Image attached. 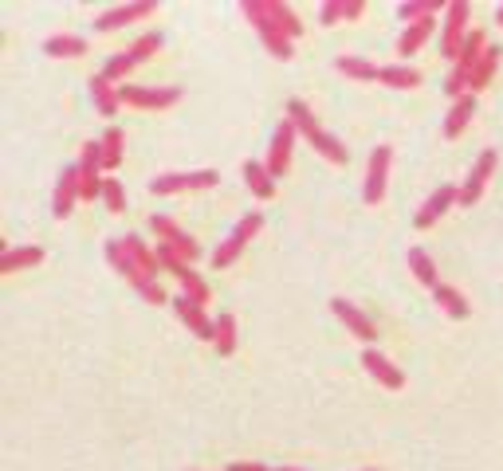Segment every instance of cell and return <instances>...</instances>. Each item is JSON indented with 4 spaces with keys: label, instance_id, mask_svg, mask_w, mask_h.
Instances as JSON below:
<instances>
[{
    "label": "cell",
    "instance_id": "cell-1",
    "mask_svg": "<svg viewBox=\"0 0 503 471\" xmlns=\"http://www.w3.org/2000/svg\"><path fill=\"white\" fill-rule=\"evenodd\" d=\"M287 118H292L295 130L303 134L307 142H311L330 165H346V157H350V154H346V146H342L338 138H330V134L323 130V126L315 122V114L307 111V102H303V99H287Z\"/></svg>",
    "mask_w": 503,
    "mask_h": 471
},
{
    "label": "cell",
    "instance_id": "cell-2",
    "mask_svg": "<svg viewBox=\"0 0 503 471\" xmlns=\"http://www.w3.org/2000/svg\"><path fill=\"white\" fill-rule=\"evenodd\" d=\"M240 13L252 20V28L260 31V40H264V48L272 51L275 59H292L295 56V48H292V36H287V31H280L272 24V20L264 16V8H260V0H244L240 4Z\"/></svg>",
    "mask_w": 503,
    "mask_h": 471
},
{
    "label": "cell",
    "instance_id": "cell-3",
    "mask_svg": "<svg viewBox=\"0 0 503 471\" xmlns=\"http://www.w3.org/2000/svg\"><path fill=\"white\" fill-rule=\"evenodd\" d=\"M260 228H264V217H260V212H248V217H244L237 228H232L229 240H224L220 248L212 252V267H220V271H224V267L237 263L240 255H244V248H248V240H252V236L260 232Z\"/></svg>",
    "mask_w": 503,
    "mask_h": 471
},
{
    "label": "cell",
    "instance_id": "cell-4",
    "mask_svg": "<svg viewBox=\"0 0 503 471\" xmlns=\"http://www.w3.org/2000/svg\"><path fill=\"white\" fill-rule=\"evenodd\" d=\"M220 181L217 169H197V173H166L149 181V192L157 197H174V192H197V189H212Z\"/></svg>",
    "mask_w": 503,
    "mask_h": 471
},
{
    "label": "cell",
    "instance_id": "cell-5",
    "mask_svg": "<svg viewBox=\"0 0 503 471\" xmlns=\"http://www.w3.org/2000/svg\"><path fill=\"white\" fill-rule=\"evenodd\" d=\"M464 40H468V4L464 0H453L445 13V28H441V56L460 59Z\"/></svg>",
    "mask_w": 503,
    "mask_h": 471
},
{
    "label": "cell",
    "instance_id": "cell-6",
    "mask_svg": "<svg viewBox=\"0 0 503 471\" xmlns=\"http://www.w3.org/2000/svg\"><path fill=\"white\" fill-rule=\"evenodd\" d=\"M103 142H83V154H79V185H83V200H94L103 197Z\"/></svg>",
    "mask_w": 503,
    "mask_h": 471
},
{
    "label": "cell",
    "instance_id": "cell-7",
    "mask_svg": "<svg viewBox=\"0 0 503 471\" xmlns=\"http://www.w3.org/2000/svg\"><path fill=\"white\" fill-rule=\"evenodd\" d=\"M149 232L157 236V244H169V248H174L185 263H197V260H201V244L189 240V236L181 232L169 217H157V212H154V217H149Z\"/></svg>",
    "mask_w": 503,
    "mask_h": 471
},
{
    "label": "cell",
    "instance_id": "cell-8",
    "mask_svg": "<svg viewBox=\"0 0 503 471\" xmlns=\"http://www.w3.org/2000/svg\"><path fill=\"white\" fill-rule=\"evenodd\" d=\"M390 162H393V149H390V146L370 149L366 185H362V200H366V205H382V197H385V177H390Z\"/></svg>",
    "mask_w": 503,
    "mask_h": 471
},
{
    "label": "cell",
    "instance_id": "cell-9",
    "mask_svg": "<svg viewBox=\"0 0 503 471\" xmlns=\"http://www.w3.org/2000/svg\"><path fill=\"white\" fill-rule=\"evenodd\" d=\"M496 165H499V154H496V149H484V154L476 157L472 173H468V177H464V185H460V205H464V209H472L476 200L484 197V189H488L491 173H496Z\"/></svg>",
    "mask_w": 503,
    "mask_h": 471
},
{
    "label": "cell",
    "instance_id": "cell-10",
    "mask_svg": "<svg viewBox=\"0 0 503 471\" xmlns=\"http://www.w3.org/2000/svg\"><path fill=\"white\" fill-rule=\"evenodd\" d=\"M295 138H299V130H295V122L292 118H283L280 126H275V134H272V149H267V173H272L275 181H280L283 173H287V165H292V146H295Z\"/></svg>",
    "mask_w": 503,
    "mask_h": 471
},
{
    "label": "cell",
    "instance_id": "cell-11",
    "mask_svg": "<svg viewBox=\"0 0 503 471\" xmlns=\"http://www.w3.org/2000/svg\"><path fill=\"white\" fill-rule=\"evenodd\" d=\"M119 94L126 106H138V111H166V106L181 102L177 87H134V83H126V87H119Z\"/></svg>",
    "mask_w": 503,
    "mask_h": 471
},
{
    "label": "cell",
    "instance_id": "cell-12",
    "mask_svg": "<svg viewBox=\"0 0 503 471\" xmlns=\"http://www.w3.org/2000/svg\"><path fill=\"white\" fill-rule=\"evenodd\" d=\"M453 205H460V185H441V189H436L429 200H425V209H417L413 224H417V228H421V232H425V228H433V224L441 220V217H445V212L453 209Z\"/></svg>",
    "mask_w": 503,
    "mask_h": 471
},
{
    "label": "cell",
    "instance_id": "cell-13",
    "mask_svg": "<svg viewBox=\"0 0 503 471\" xmlns=\"http://www.w3.org/2000/svg\"><path fill=\"white\" fill-rule=\"evenodd\" d=\"M83 197V185H79V165H67L56 181V197H51V212H56L59 220H67L75 212V200Z\"/></svg>",
    "mask_w": 503,
    "mask_h": 471
},
{
    "label": "cell",
    "instance_id": "cell-14",
    "mask_svg": "<svg viewBox=\"0 0 503 471\" xmlns=\"http://www.w3.org/2000/svg\"><path fill=\"white\" fill-rule=\"evenodd\" d=\"M154 13H157V4H154V0H138V4H119V8H111V13L94 16V31H114V28H126V24H134V20L154 16Z\"/></svg>",
    "mask_w": 503,
    "mask_h": 471
},
{
    "label": "cell",
    "instance_id": "cell-15",
    "mask_svg": "<svg viewBox=\"0 0 503 471\" xmlns=\"http://www.w3.org/2000/svg\"><path fill=\"white\" fill-rule=\"evenodd\" d=\"M174 310H177V318H181V323H185L201 342H212V338H217V318H209L205 307H197V303H189L185 295H177V298H174Z\"/></svg>",
    "mask_w": 503,
    "mask_h": 471
},
{
    "label": "cell",
    "instance_id": "cell-16",
    "mask_svg": "<svg viewBox=\"0 0 503 471\" xmlns=\"http://www.w3.org/2000/svg\"><path fill=\"white\" fill-rule=\"evenodd\" d=\"M330 310H335V318H338V323L346 326L355 338H362V342H373V338H378V330H373L370 315H362V310L350 303V298H330Z\"/></svg>",
    "mask_w": 503,
    "mask_h": 471
},
{
    "label": "cell",
    "instance_id": "cell-17",
    "mask_svg": "<svg viewBox=\"0 0 503 471\" xmlns=\"http://www.w3.org/2000/svg\"><path fill=\"white\" fill-rule=\"evenodd\" d=\"M362 369H366L378 385H385V389H401V385H405V373L393 366L385 353H378V350H366V353H362Z\"/></svg>",
    "mask_w": 503,
    "mask_h": 471
},
{
    "label": "cell",
    "instance_id": "cell-18",
    "mask_svg": "<svg viewBox=\"0 0 503 471\" xmlns=\"http://www.w3.org/2000/svg\"><path fill=\"white\" fill-rule=\"evenodd\" d=\"M106 260H111V267H114V271H119L122 280H130V283L138 287V291H142V287H149V283H154V280H146V275L138 271V263L130 260V252L122 248V240H111V244H106Z\"/></svg>",
    "mask_w": 503,
    "mask_h": 471
},
{
    "label": "cell",
    "instance_id": "cell-19",
    "mask_svg": "<svg viewBox=\"0 0 503 471\" xmlns=\"http://www.w3.org/2000/svg\"><path fill=\"white\" fill-rule=\"evenodd\" d=\"M122 248L130 252V260L138 263V271H142L146 280H154V283H157V271H162V263H157V252H149V248H146L142 236H130V232H126V236H122Z\"/></svg>",
    "mask_w": 503,
    "mask_h": 471
},
{
    "label": "cell",
    "instance_id": "cell-20",
    "mask_svg": "<svg viewBox=\"0 0 503 471\" xmlns=\"http://www.w3.org/2000/svg\"><path fill=\"white\" fill-rule=\"evenodd\" d=\"M472 114H476V94H464V99L453 102V111H448V118H445V138L448 142H456V138L472 126Z\"/></svg>",
    "mask_w": 503,
    "mask_h": 471
},
{
    "label": "cell",
    "instance_id": "cell-21",
    "mask_svg": "<svg viewBox=\"0 0 503 471\" xmlns=\"http://www.w3.org/2000/svg\"><path fill=\"white\" fill-rule=\"evenodd\" d=\"M91 99H94V106H99V114H106V118H114L119 106H122L119 87H114L106 75H91Z\"/></svg>",
    "mask_w": 503,
    "mask_h": 471
},
{
    "label": "cell",
    "instance_id": "cell-22",
    "mask_svg": "<svg viewBox=\"0 0 503 471\" xmlns=\"http://www.w3.org/2000/svg\"><path fill=\"white\" fill-rule=\"evenodd\" d=\"M260 8H264V16L272 20V24L280 28V31H287L292 40H295V36H303V20H299L287 4H280V0H260Z\"/></svg>",
    "mask_w": 503,
    "mask_h": 471
},
{
    "label": "cell",
    "instance_id": "cell-23",
    "mask_svg": "<svg viewBox=\"0 0 503 471\" xmlns=\"http://www.w3.org/2000/svg\"><path fill=\"white\" fill-rule=\"evenodd\" d=\"M44 263V248H36V244H28V248H4L0 252V271L13 275L20 267H36Z\"/></svg>",
    "mask_w": 503,
    "mask_h": 471
},
{
    "label": "cell",
    "instance_id": "cell-24",
    "mask_svg": "<svg viewBox=\"0 0 503 471\" xmlns=\"http://www.w3.org/2000/svg\"><path fill=\"white\" fill-rule=\"evenodd\" d=\"M244 185H248L252 197H260V200L275 197V177L267 173V165H260V162H244Z\"/></svg>",
    "mask_w": 503,
    "mask_h": 471
},
{
    "label": "cell",
    "instance_id": "cell-25",
    "mask_svg": "<svg viewBox=\"0 0 503 471\" xmlns=\"http://www.w3.org/2000/svg\"><path fill=\"white\" fill-rule=\"evenodd\" d=\"M362 0H327V4H319V24H342V20H355L362 16Z\"/></svg>",
    "mask_w": 503,
    "mask_h": 471
},
{
    "label": "cell",
    "instance_id": "cell-26",
    "mask_svg": "<svg viewBox=\"0 0 503 471\" xmlns=\"http://www.w3.org/2000/svg\"><path fill=\"white\" fill-rule=\"evenodd\" d=\"M433 31H436V20H421V24H409V28H405V36L398 40V51H401L405 59H409L413 51H421L425 44H429Z\"/></svg>",
    "mask_w": 503,
    "mask_h": 471
},
{
    "label": "cell",
    "instance_id": "cell-27",
    "mask_svg": "<svg viewBox=\"0 0 503 471\" xmlns=\"http://www.w3.org/2000/svg\"><path fill=\"white\" fill-rule=\"evenodd\" d=\"M436 13H448L445 0H405V4L398 8V16L405 20V24H421V20H433Z\"/></svg>",
    "mask_w": 503,
    "mask_h": 471
},
{
    "label": "cell",
    "instance_id": "cell-28",
    "mask_svg": "<svg viewBox=\"0 0 503 471\" xmlns=\"http://www.w3.org/2000/svg\"><path fill=\"white\" fill-rule=\"evenodd\" d=\"M409 271L417 275V283H425V287H441V275H436V263H433V255L425 252V248H409Z\"/></svg>",
    "mask_w": 503,
    "mask_h": 471
},
{
    "label": "cell",
    "instance_id": "cell-29",
    "mask_svg": "<svg viewBox=\"0 0 503 471\" xmlns=\"http://www.w3.org/2000/svg\"><path fill=\"white\" fill-rule=\"evenodd\" d=\"M433 298H436V307H441L448 318H456V323H460V318H468V310H472V307H468V298L460 295L456 287H448V283H441V287H436V291H433Z\"/></svg>",
    "mask_w": 503,
    "mask_h": 471
},
{
    "label": "cell",
    "instance_id": "cell-30",
    "mask_svg": "<svg viewBox=\"0 0 503 471\" xmlns=\"http://www.w3.org/2000/svg\"><path fill=\"white\" fill-rule=\"evenodd\" d=\"M44 51L51 59H79V56H87V40L83 36H51Z\"/></svg>",
    "mask_w": 503,
    "mask_h": 471
},
{
    "label": "cell",
    "instance_id": "cell-31",
    "mask_svg": "<svg viewBox=\"0 0 503 471\" xmlns=\"http://www.w3.org/2000/svg\"><path fill=\"white\" fill-rule=\"evenodd\" d=\"M378 83H385V87H393V91H413V87H421V71H413V67H378Z\"/></svg>",
    "mask_w": 503,
    "mask_h": 471
},
{
    "label": "cell",
    "instance_id": "cell-32",
    "mask_svg": "<svg viewBox=\"0 0 503 471\" xmlns=\"http://www.w3.org/2000/svg\"><path fill=\"white\" fill-rule=\"evenodd\" d=\"M335 67L346 75V79H358V83H378V67L370 59H358V56H338Z\"/></svg>",
    "mask_w": 503,
    "mask_h": 471
},
{
    "label": "cell",
    "instance_id": "cell-33",
    "mask_svg": "<svg viewBox=\"0 0 503 471\" xmlns=\"http://www.w3.org/2000/svg\"><path fill=\"white\" fill-rule=\"evenodd\" d=\"M496 67H499V48H488L484 51V59L476 63V71H472V83H468V94H476V91H484L491 79H496Z\"/></svg>",
    "mask_w": 503,
    "mask_h": 471
},
{
    "label": "cell",
    "instance_id": "cell-34",
    "mask_svg": "<svg viewBox=\"0 0 503 471\" xmlns=\"http://www.w3.org/2000/svg\"><path fill=\"white\" fill-rule=\"evenodd\" d=\"M99 142H103V165L106 169H119L122 165V149H126V134L119 130V126H111Z\"/></svg>",
    "mask_w": 503,
    "mask_h": 471
},
{
    "label": "cell",
    "instance_id": "cell-35",
    "mask_svg": "<svg viewBox=\"0 0 503 471\" xmlns=\"http://www.w3.org/2000/svg\"><path fill=\"white\" fill-rule=\"evenodd\" d=\"M212 346H217L220 358H229V353L237 350V318H232V315L217 318V338H212Z\"/></svg>",
    "mask_w": 503,
    "mask_h": 471
},
{
    "label": "cell",
    "instance_id": "cell-36",
    "mask_svg": "<svg viewBox=\"0 0 503 471\" xmlns=\"http://www.w3.org/2000/svg\"><path fill=\"white\" fill-rule=\"evenodd\" d=\"M134 67H138V59L130 56V51H119V56H111V59H106L103 75H106L111 83H119V79H126V75H130Z\"/></svg>",
    "mask_w": 503,
    "mask_h": 471
},
{
    "label": "cell",
    "instance_id": "cell-37",
    "mask_svg": "<svg viewBox=\"0 0 503 471\" xmlns=\"http://www.w3.org/2000/svg\"><path fill=\"white\" fill-rule=\"evenodd\" d=\"M103 205L119 217V212H126V192H122V185H119V177H106L103 181Z\"/></svg>",
    "mask_w": 503,
    "mask_h": 471
},
{
    "label": "cell",
    "instance_id": "cell-38",
    "mask_svg": "<svg viewBox=\"0 0 503 471\" xmlns=\"http://www.w3.org/2000/svg\"><path fill=\"white\" fill-rule=\"evenodd\" d=\"M157 48H162V36H157V31H149V36H142V40H134V44H130V56L142 63L149 56H157Z\"/></svg>",
    "mask_w": 503,
    "mask_h": 471
},
{
    "label": "cell",
    "instance_id": "cell-39",
    "mask_svg": "<svg viewBox=\"0 0 503 471\" xmlns=\"http://www.w3.org/2000/svg\"><path fill=\"white\" fill-rule=\"evenodd\" d=\"M229 471H272V467H264V464H232Z\"/></svg>",
    "mask_w": 503,
    "mask_h": 471
},
{
    "label": "cell",
    "instance_id": "cell-40",
    "mask_svg": "<svg viewBox=\"0 0 503 471\" xmlns=\"http://www.w3.org/2000/svg\"><path fill=\"white\" fill-rule=\"evenodd\" d=\"M496 20H499V24H503V4H499V13H496Z\"/></svg>",
    "mask_w": 503,
    "mask_h": 471
},
{
    "label": "cell",
    "instance_id": "cell-41",
    "mask_svg": "<svg viewBox=\"0 0 503 471\" xmlns=\"http://www.w3.org/2000/svg\"><path fill=\"white\" fill-rule=\"evenodd\" d=\"M275 471H299V467H275Z\"/></svg>",
    "mask_w": 503,
    "mask_h": 471
},
{
    "label": "cell",
    "instance_id": "cell-42",
    "mask_svg": "<svg viewBox=\"0 0 503 471\" xmlns=\"http://www.w3.org/2000/svg\"><path fill=\"white\" fill-rule=\"evenodd\" d=\"M370 471H378V467H370Z\"/></svg>",
    "mask_w": 503,
    "mask_h": 471
}]
</instances>
